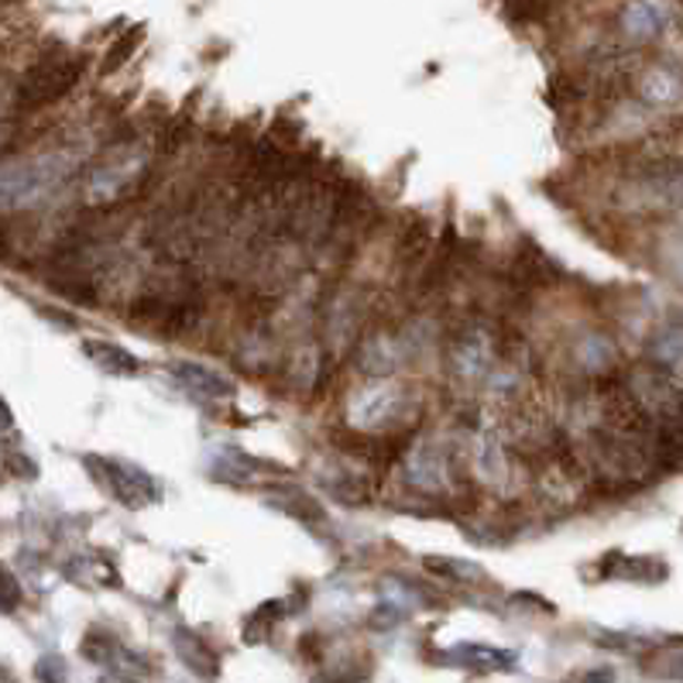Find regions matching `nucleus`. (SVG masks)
Wrapping results in <instances>:
<instances>
[{"instance_id":"f257e3e1","label":"nucleus","mask_w":683,"mask_h":683,"mask_svg":"<svg viewBox=\"0 0 683 683\" xmlns=\"http://www.w3.org/2000/svg\"><path fill=\"white\" fill-rule=\"evenodd\" d=\"M83 76V58H55V62H39L31 66L28 76L18 86V104L21 110H39L52 100H58L62 93H70L76 79Z\"/></svg>"},{"instance_id":"f03ea898","label":"nucleus","mask_w":683,"mask_h":683,"mask_svg":"<svg viewBox=\"0 0 683 683\" xmlns=\"http://www.w3.org/2000/svg\"><path fill=\"white\" fill-rule=\"evenodd\" d=\"M86 468H93L107 491L120 505L128 509H141V505H151L162 499V488L154 481L148 471L135 468V463H124V460H107V457H86Z\"/></svg>"},{"instance_id":"7ed1b4c3","label":"nucleus","mask_w":683,"mask_h":683,"mask_svg":"<svg viewBox=\"0 0 683 683\" xmlns=\"http://www.w3.org/2000/svg\"><path fill=\"white\" fill-rule=\"evenodd\" d=\"M172 378H175L185 392H193V395H200V398H227V395H234L231 378L216 375V371H210V367H203V364H193V361H175V364H172Z\"/></svg>"},{"instance_id":"20e7f679","label":"nucleus","mask_w":683,"mask_h":683,"mask_svg":"<svg viewBox=\"0 0 683 683\" xmlns=\"http://www.w3.org/2000/svg\"><path fill=\"white\" fill-rule=\"evenodd\" d=\"M83 351L93 357V364L104 367L107 375L131 378V375H138V371H141V361L131 351H124L117 344H107V340H83Z\"/></svg>"},{"instance_id":"39448f33","label":"nucleus","mask_w":683,"mask_h":683,"mask_svg":"<svg viewBox=\"0 0 683 683\" xmlns=\"http://www.w3.org/2000/svg\"><path fill=\"white\" fill-rule=\"evenodd\" d=\"M175 649H179V657L185 660V666H193L203 676H213L216 670H221V660H216V653L193 632H175Z\"/></svg>"},{"instance_id":"423d86ee","label":"nucleus","mask_w":683,"mask_h":683,"mask_svg":"<svg viewBox=\"0 0 683 683\" xmlns=\"http://www.w3.org/2000/svg\"><path fill=\"white\" fill-rule=\"evenodd\" d=\"M453 657L478 670H512L515 666V653H509V649H491V645H460L453 649Z\"/></svg>"},{"instance_id":"0eeeda50","label":"nucleus","mask_w":683,"mask_h":683,"mask_svg":"<svg viewBox=\"0 0 683 683\" xmlns=\"http://www.w3.org/2000/svg\"><path fill=\"white\" fill-rule=\"evenodd\" d=\"M141 35H145V31H141V28H135V31H128V35H124V39H117V42H114V49H110V52H107V58H104V73L120 70L124 62H128V55L138 49Z\"/></svg>"},{"instance_id":"6e6552de","label":"nucleus","mask_w":683,"mask_h":683,"mask_svg":"<svg viewBox=\"0 0 683 683\" xmlns=\"http://www.w3.org/2000/svg\"><path fill=\"white\" fill-rule=\"evenodd\" d=\"M553 0H512V18L519 21H536L549 11Z\"/></svg>"},{"instance_id":"1a4fd4ad","label":"nucleus","mask_w":683,"mask_h":683,"mask_svg":"<svg viewBox=\"0 0 683 683\" xmlns=\"http://www.w3.org/2000/svg\"><path fill=\"white\" fill-rule=\"evenodd\" d=\"M4 608H8V611L18 608V584H14L11 574H4Z\"/></svg>"}]
</instances>
